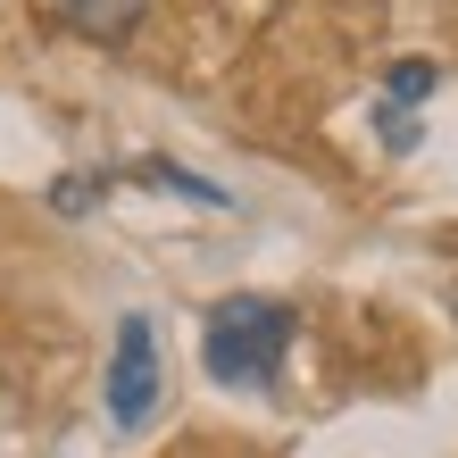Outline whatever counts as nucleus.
<instances>
[{
  "label": "nucleus",
  "instance_id": "f257e3e1",
  "mask_svg": "<svg viewBox=\"0 0 458 458\" xmlns=\"http://www.w3.org/2000/svg\"><path fill=\"white\" fill-rule=\"evenodd\" d=\"M292 317L284 301H259V292H233V301L208 309V326H200V359L217 384L233 392H259V384H276V367H284V350H292Z\"/></svg>",
  "mask_w": 458,
  "mask_h": 458
},
{
  "label": "nucleus",
  "instance_id": "f03ea898",
  "mask_svg": "<svg viewBox=\"0 0 458 458\" xmlns=\"http://www.w3.org/2000/svg\"><path fill=\"white\" fill-rule=\"evenodd\" d=\"M158 409V326L150 317H125L117 326V359H109V417L125 425H150Z\"/></svg>",
  "mask_w": 458,
  "mask_h": 458
},
{
  "label": "nucleus",
  "instance_id": "7ed1b4c3",
  "mask_svg": "<svg viewBox=\"0 0 458 458\" xmlns=\"http://www.w3.org/2000/svg\"><path fill=\"white\" fill-rule=\"evenodd\" d=\"M59 17H67L84 42H125L133 25L150 17V0H59Z\"/></svg>",
  "mask_w": 458,
  "mask_h": 458
},
{
  "label": "nucleus",
  "instance_id": "20e7f679",
  "mask_svg": "<svg viewBox=\"0 0 458 458\" xmlns=\"http://www.w3.org/2000/svg\"><path fill=\"white\" fill-rule=\"evenodd\" d=\"M434 84H442V67H434V59H400V67H392V84H384L392 117H400V109H417V100L434 92Z\"/></svg>",
  "mask_w": 458,
  "mask_h": 458
}]
</instances>
